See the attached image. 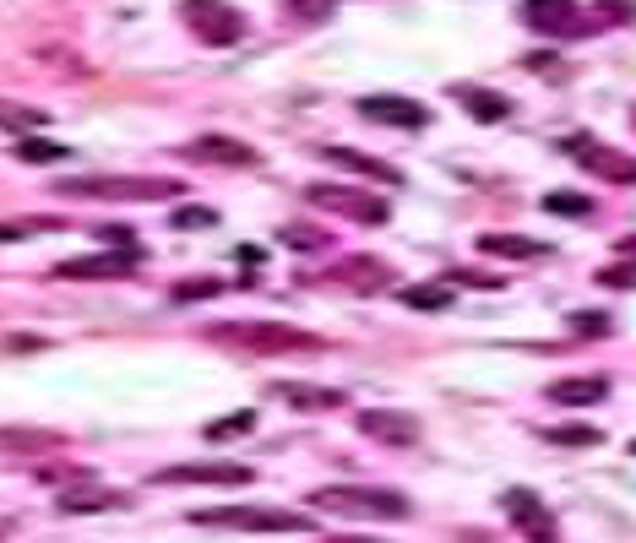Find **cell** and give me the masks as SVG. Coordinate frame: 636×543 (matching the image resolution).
I'll use <instances>...</instances> for the list:
<instances>
[{"label":"cell","instance_id":"obj_1","mask_svg":"<svg viewBox=\"0 0 636 543\" xmlns=\"http://www.w3.org/2000/svg\"><path fill=\"white\" fill-rule=\"evenodd\" d=\"M207 343H223L234 354H251V359H273V354H321L316 332H300V326H284V321H218L207 326Z\"/></svg>","mask_w":636,"mask_h":543},{"label":"cell","instance_id":"obj_2","mask_svg":"<svg viewBox=\"0 0 636 543\" xmlns=\"http://www.w3.org/2000/svg\"><path fill=\"white\" fill-rule=\"evenodd\" d=\"M311 511H332V517H370V522H403L408 500L397 489H359V484H332V489H311Z\"/></svg>","mask_w":636,"mask_h":543},{"label":"cell","instance_id":"obj_3","mask_svg":"<svg viewBox=\"0 0 636 543\" xmlns=\"http://www.w3.org/2000/svg\"><path fill=\"white\" fill-rule=\"evenodd\" d=\"M190 522L223 533H311V517L278 506H218V511H190Z\"/></svg>","mask_w":636,"mask_h":543},{"label":"cell","instance_id":"obj_4","mask_svg":"<svg viewBox=\"0 0 636 543\" xmlns=\"http://www.w3.org/2000/svg\"><path fill=\"white\" fill-rule=\"evenodd\" d=\"M55 190L71 201H174L185 185L174 180H60Z\"/></svg>","mask_w":636,"mask_h":543},{"label":"cell","instance_id":"obj_5","mask_svg":"<svg viewBox=\"0 0 636 543\" xmlns=\"http://www.w3.org/2000/svg\"><path fill=\"white\" fill-rule=\"evenodd\" d=\"M560 152H566L577 169L599 174V180L636 185V158L632 152H621V147H610V141H599V136H571V141H560Z\"/></svg>","mask_w":636,"mask_h":543},{"label":"cell","instance_id":"obj_6","mask_svg":"<svg viewBox=\"0 0 636 543\" xmlns=\"http://www.w3.org/2000/svg\"><path fill=\"white\" fill-rule=\"evenodd\" d=\"M305 196H311V207L337 212V218H354V223H386V218H392V207H386L381 196L359 190V185H311Z\"/></svg>","mask_w":636,"mask_h":543},{"label":"cell","instance_id":"obj_7","mask_svg":"<svg viewBox=\"0 0 636 543\" xmlns=\"http://www.w3.org/2000/svg\"><path fill=\"white\" fill-rule=\"evenodd\" d=\"M500 506H506L511 528H517L528 543H560V522H555V511H550L533 489H506V495H500Z\"/></svg>","mask_w":636,"mask_h":543},{"label":"cell","instance_id":"obj_8","mask_svg":"<svg viewBox=\"0 0 636 543\" xmlns=\"http://www.w3.org/2000/svg\"><path fill=\"white\" fill-rule=\"evenodd\" d=\"M185 11V22H190V33L201 38V44H234L240 33H245V16L234 11V5H223V0H185L180 5Z\"/></svg>","mask_w":636,"mask_h":543},{"label":"cell","instance_id":"obj_9","mask_svg":"<svg viewBox=\"0 0 636 543\" xmlns=\"http://www.w3.org/2000/svg\"><path fill=\"white\" fill-rule=\"evenodd\" d=\"M359 115H365V120H375V126H403V131H419V126L430 120V109H425V104H414V99H392V93L359 99Z\"/></svg>","mask_w":636,"mask_h":543},{"label":"cell","instance_id":"obj_10","mask_svg":"<svg viewBox=\"0 0 636 543\" xmlns=\"http://www.w3.org/2000/svg\"><path fill=\"white\" fill-rule=\"evenodd\" d=\"M359 435L386 440V446H414L419 440V418L414 413H392V407H365L359 413Z\"/></svg>","mask_w":636,"mask_h":543},{"label":"cell","instance_id":"obj_11","mask_svg":"<svg viewBox=\"0 0 636 543\" xmlns=\"http://www.w3.org/2000/svg\"><path fill=\"white\" fill-rule=\"evenodd\" d=\"M522 16H528V27H539V33H550V38L582 33L577 0H522Z\"/></svg>","mask_w":636,"mask_h":543},{"label":"cell","instance_id":"obj_12","mask_svg":"<svg viewBox=\"0 0 636 543\" xmlns=\"http://www.w3.org/2000/svg\"><path fill=\"white\" fill-rule=\"evenodd\" d=\"M159 484H251V467H240V462H180V467H163Z\"/></svg>","mask_w":636,"mask_h":543},{"label":"cell","instance_id":"obj_13","mask_svg":"<svg viewBox=\"0 0 636 543\" xmlns=\"http://www.w3.org/2000/svg\"><path fill=\"white\" fill-rule=\"evenodd\" d=\"M55 506H60L66 517H82V511H126L131 495H126V489H99V484H88V489H60Z\"/></svg>","mask_w":636,"mask_h":543},{"label":"cell","instance_id":"obj_14","mask_svg":"<svg viewBox=\"0 0 636 543\" xmlns=\"http://www.w3.org/2000/svg\"><path fill=\"white\" fill-rule=\"evenodd\" d=\"M185 152H190L196 163H234V169H251V163H256V147H245V141H234V136H196Z\"/></svg>","mask_w":636,"mask_h":543},{"label":"cell","instance_id":"obj_15","mask_svg":"<svg viewBox=\"0 0 636 543\" xmlns=\"http://www.w3.org/2000/svg\"><path fill=\"white\" fill-rule=\"evenodd\" d=\"M326 163H337V169H348L359 180H375V185H403V174L392 163H381V158H370L359 147H326Z\"/></svg>","mask_w":636,"mask_h":543},{"label":"cell","instance_id":"obj_16","mask_svg":"<svg viewBox=\"0 0 636 543\" xmlns=\"http://www.w3.org/2000/svg\"><path fill=\"white\" fill-rule=\"evenodd\" d=\"M126 272H137V251H115V256L66 262V267H55V277H66V282H93V277H126Z\"/></svg>","mask_w":636,"mask_h":543},{"label":"cell","instance_id":"obj_17","mask_svg":"<svg viewBox=\"0 0 636 543\" xmlns=\"http://www.w3.org/2000/svg\"><path fill=\"white\" fill-rule=\"evenodd\" d=\"M544 397L550 403H566V407H588V403H604L610 397V381L604 376H566V381H550Z\"/></svg>","mask_w":636,"mask_h":543},{"label":"cell","instance_id":"obj_18","mask_svg":"<svg viewBox=\"0 0 636 543\" xmlns=\"http://www.w3.org/2000/svg\"><path fill=\"white\" fill-rule=\"evenodd\" d=\"M332 277H337L343 288H359V293H381V288H392V272L381 267V262H370V256H348V262H337Z\"/></svg>","mask_w":636,"mask_h":543},{"label":"cell","instance_id":"obj_19","mask_svg":"<svg viewBox=\"0 0 636 543\" xmlns=\"http://www.w3.org/2000/svg\"><path fill=\"white\" fill-rule=\"evenodd\" d=\"M267 397H278V403H289V407H337L343 403V392H332V386H311V381H273L267 386Z\"/></svg>","mask_w":636,"mask_h":543},{"label":"cell","instance_id":"obj_20","mask_svg":"<svg viewBox=\"0 0 636 543\" xmlns=\"http://www.w3.org/2000/svg\"><path fill=\"white\" fill-rule=\"evenodd\" d=\"M478 251L484 256H506V262H539V256H550V245H539L528 234H484Z\"/></svg>","mask_w":636,"mask_h":543},{"label":"cell","instance_id":"obj_21","mask_svg":"<svg viewBox=\"0 0 636 543\" xmlns=\"http://www.w3.org/2000/svg\"><path fill=\"white\" fill-rule=\"evenodd\" d=\"M458 104L474 115V120H506L511 115V99L489 93V88H458Z\"/></svg>","mask_w":636,"mask_h":543},{"label":"cell","instance_id":"obj_22","mask_svg":"<svg viewBox=\"0 0 636 543\" xmlns=\"http://www.w3.org/2000/svg\"><path fill=\"white\" fill-rule=\"evenodd\" d=\"M11 152H16L22 163H60L71 147H66V141H49V136H16Z\"/></svg>","mask_w":636,"mask_h":543},{"label":"cell","instance_id":"obj_23","mask_svg":"<svg viewBox=\"0 0 636 543\" xmlns=\"http://www.w3.org/2000/svg\"><path fill=\"white\" fill-rule=\"evenodd\" d=\"M403 304L408 310H452V282H408Z\"/></svg>","mask_w":636,"mask_h":543},{"label":"cell","instance_id":"obj_24","mask_svg":"<svg viewBox=\"0 0 636 543\" xmlns=\"http://www.w3.org/2000/svg\"><path fill=\"white\" fill-rule=\"evenodd\" d=\"M544 440L550 446H566V451H582V446H599L604 435L593 424H555V429H544Z\"/></svg>","mask_w":636,"mask_h":543},{"label":"cell","instance_id":"obj_25","mask_svg":"<svg viewBox=\"0 0 636 543\" xmlns=\"http://www.w3.org/2000/svg\"><path fill=\"white\" fill-rule=\"evenodd\" d=\"M544 212H555V218H588L593 201L588 196H571V190H555V196H544Z\"/></svg>","mask_w":636,"mask_h":543},{"label":"cell","instance_id":"obj_26","mask_svg":"<svg viewBox=\"0 0 636 543\" xmlns=\"http://www.w3.org/2000/svg\"><path fill=\"white\" fill-rule=\"evenodd\" d=\"M251 424H256V413H251V407H245V413H229V418H212V424H207V440H229V435H245Z\"/></svg>","mask_w":636,"mask_h":543},{"label":"cell","instance_id":"obj_27","mask_svg":"<svg viewBox=\"0 0 636 543\" xmlns=\"http://www.w3.org/2000/svg\"><path fill=\"white\" fill-rule=\"evenodd\" d=\"M223 288V277H196V282H174V299L190 304V299H212Z\"/></svg>","mask_w":636,"mask_h":543},{"label":"cell","instance_id":"obj_28","mask_svg":"<svg viewBox=\"0 0 636 543\" xmlns=\"http://www.w3.org/2000/svg\"><path fill=\"white\" fill-rule=\"evenodd\" d=\"M0 126L11 131V126H44V109H27V104H0Z\"/></svg>","mask_w":636,"mask_h":543},{"label":"cell","instance_id":"obj_29","mask_svg":"<svg viewBox=\"0 0 636 543\" xmlns=\"http://www.w3.org/2000/svg\"><path fill=\"white\" fill-rule=\"evenodd\" d=\"M212 223H218L212 207H180L174 212V229H212Z\"/></svg>","mask_w":636,"mask_h":543},{"label":"cell","instance_id":"obj_30","mask_svg":"<svg viewBox=\"0 0 636 543\" xmlns=\"http://www.w3.org/2000/svg\"><path fill=\"white\" fill-rule=\"evenodd\" d=\"M599 282L604 288H636V262H610V267L599 272Z\"/></svg>","mask_w":636,"mask_h":543},{"label":"cell","instance_id":"obj_31","mask_svg":"<svg viewBox=\"0 0 636 543\" xmlns=\"http://www.w3.org/2000/svg\"><path fill=\"white\" fill-rule=\"evenodd\" d=\"M571 332H582V337H604L610 321H604L599 310H582V315H571Z\"/></svg>","mask_w":636,"mask_h":543},{"label":"cell","instance_id":"obj_32","mask_svg":"<svg viewBox=\"0 0 636 543\" xmlns=\"http://www.w3.org/2000/svg\"><path fill=\"white\" fill-rule=\"evenodd\" d=\"M38 229H60V223H44V218H27V223H0V245H5V240H27V234H38Z\"/></svg>","mask_w":636,"mask_h":543},{"label":"cell","instance_id":"obj_33","mask_svg":"<svg viewBox=\"0 0 636 543\" xmlns=\"http://www.w3.org/2000/svg\"><path fill=\"white\" fill-rule=\"evenodd\" d=\"M604 22H636V0H599Z\"/></svg>","mask_w":636,"mask_h":543},{"label":"cell","instance_id":"obj_34","mask_svg":"<svg viewBox=\"0 0 636 543\" xmlns=\"http://www.w3.org/2000/svg\"><path fill=\"white\" fill-rule=\"evenodd\" d=\"M99 240H104V245H115V251H137V240H131V234H126L120 223H109V229H99Z\"/></svg>","mask_w":636,"mask_h":543},{"label":"cell","instance_id":"obj_35","mask_svg":"<svg viewBox=\"0 0 636 543\" xmlns=\"http://www.w3.org/2000/svg\"><path fill=\"white\" fill-rule=\"evenodd\" d=\"M458 282H474V288H500V277H484V272H469V267H452Z\"/></svg>","mask_w":636,"mask_h":543},{"label":"cell","instance_id":"obj_36","mask_svg":"<svg viewBox=\"0 0 636 543\" xmlns=\"http://www.w3.org/2000/svg\"><path fill=\"white\" fill-rule=\"evenodd\" d=\"M289 5H294L300 16H326V11H332V0H289Z\"/></svg>","mask_w":636,"mask_h":543},{"label":"cell","instance_id":"obj_37","mask_svg":"<svg viewBox=\"0 0 636 543\" xmlns=\"http://www.w3.org/2000/svg\"><path fill=\"white\" fill-rule=\"evenodd\" d=\"M321 543H381V539H354V533H343V539H321Z\"/></svg>","mask_w":636,"mask_h":543},{"label":"cell","instance_id":"obj_38","mask_svg":"<svg viewBox=\"0 0 636 543\" xmlns=\"http://www.w3.org/2000/svg\"><path fill=\"white\" fill-rule=\"evenodd\" d=\"M0 539H5V528H0Z\"/></svg>","mask_w":636,"mask_h":543},{"label":"cell","instance_id":"obj_39","mask_svg":"<svg viewBox=\"0 0 636 543\" xmlns=\"http://www.w3.org/2000/svg\"><path fill=\"white\" fill-rule=\"evenodd\" d=\"M632 451H636V440H632Z\"/></svg>","mask_w":636,"mask_h":543},{"label":"cell","instance_id":"obj_40","mask_svg":"<svg viewBox=\"0 0 636 543\" xmlns=\"http://www.w3.org/2000/svg\"><path fill=\"white\" fill-rule=\"evenodd\" d=\"M632 120H636V115H632Z\"/></svg>","mask_w":636,"mask_h":543}]
</instances>
